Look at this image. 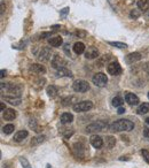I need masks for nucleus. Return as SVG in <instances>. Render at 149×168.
<instances>
[{"label": "nucleus", "mask_w": 149, "mask_h": 168, "mask_svg": "<svg viewBox=\"0 0 149 168\" xmlns=\"http://www.w3.org/2000/svg\"><path fill=\"white\" fill-rule=\"evenodd\" d=\"M123 103H124V100H123L122 97H115V98L112 99V105L115 106V107H121L123 105Z\"/></svg>", "instance_id": "28"}, {"label": "nucleus", "mask_w": 149, "mask_h": 168, "mask_svg": "<svg viewBox=\"0 0 149 168\" xmlns=\"http://www.w3.org/2000/svg\"><path fill=\"white\" fill-rule=\"evenodd\" d=\"M149 112V103H142L139 108H138V113L139 114H146Z\"/></svg>", "instance_id": "23"}, {"label": "nucleus", "mask_w": 149, "mask_h": 168, "mask_svg": "<svg viewBox=\"0 0 149 168\" xmlns=\"http://www.w3.org/2000/svg\"><path fill=\"white\" fill-rule=\"evenodd\" d=\"M28 135H29V132H28L27 130H20V131H17V132L14 135L13 140H15V142H21V140H23L24 138H27Z\"/></svg>", "instance_id": "17"}, {"label": "nucleus", "mask_w": 149, "mask_h": 168, "mask_svg": "<svg viewBox=\"0 0 149 168\" xmlns=\"http://www.w3.org/2000/svg\"><path fill=\"white\" fill-rule=\"evenodd\" d=\"M72 108L75 112H87L93 108V103L90 100H83L79 103H76L72 106Z\"/></svg>", "instance_id": "2"}, {"label": "nucleus", "mask_w": 149, "mask_h": 168, "mask_svg": "<svg viewBox=\"0 0 149 168\" xmlns=\"http://www.w3.org/2000/svg\"><path fill=\"white\" fill-rule=\"evenodd\" d=\"M73 121V115L70 114V113H63L61 115V123L62 125H68V123H71Z\"/></svg>", "instance_id": "19"}, {"label": "nucleus", "mask_w": 149, "mask_h": 168, "mask_svg": "<svg viewBox=\"0 0 149 168\" xmlns=\"http://www.w3.org/2000/svg\"><path fill=\"white\" fill-rule=\"evenodd\" d=\"M108 44L111 45V46L117 47V48H126L127 47V45L125 43H121V42H108Z\"/></svg>", "instance_id": "30"}, {"label": "nucleus", "mask_w": 149, "mask_h": 168, "mask_svg": "<svg viewBox=\"0 0 149 168\" xmlns=\"http://www.w3.org/2000/svg\"><path fill=\"white\" fill-rule=\"evenodd\" d=\"M56 76H57V77H72V73L69 69H67L66 67H63V68L57 69Z\"/></svg>", "instance_id": "16"}, {"label": "nucleus", "mask_w": 149, "mask_h": 168, "mask_svg": "<svg viewBox=\"0 0 149 168\" xmlns=\"http://www.w3.org/2000/svg\"><path fill=\"white\" fill-rule=\"evenodd\" d=\"M48 43H49V44H51V46H53V47H59V46H61V45H62L63 39H62V37H61V36H55V37L49 38V39H48Z\"/></svg>", "instance_id": "15"}, {"label": "nucleus", "mask_w": 149, "mask_h": 168, "mask_svg": "<svg viewBox=\"0 0 149 168\" xmlns=\"http://www.w3.org/2000/svg\"><path fill=\"white\" fill-rule=\"evenodd\" d=\"M107 69H108L109 74L112 75V76L119 75L122 73V67H121V65L118 62H111V63H109Z\"/></svg>", "instance_id": "7"}, {"label": "nucleus", "mask_w": 149, "mask_h": 168, "mask_svg": "<svg viewBox=\"0 0 149 168\" xmlns=\"http://www.w3.org/2000/svg\"><path fill=\"white\" fill-rule=\"evenodd\" d=\"M67 61L63 59V56H59V54H55L52 59V67L55 69H60V68H63L66 66Z\"/></svg>", "instance_id": "6"}, {"label": "nucleus", "mask_w": 149, "mask_h": 168, "mask_svg": "<svg viewBox=\"0 0 149 168\" xmlns=\"http://www.w3.org/2000/svg\"><path fill=\"white\" fill-rule=\"evenodd\" d=\"M106 128H107V123L106 122L96 121V122H93V123H91V125H88L86 127V132H88V134L99 132V131H103Z\"/></svg>", "instance_id": "3"}, {"label": "nucleus", "mask_w": 149, "mask_h": 168, "mask_svg": "<svg viewBox=\"0 0 149 168\" xmlns=\"http://www.w3.org/2000/svg\"><path fill=\"white\" fill-rule=\"evenodd\" d=\"M130 16H131L132 19H138V17L140 16V12H139L138 9H133V11H131Z\"/></svg>", "instance_id": "32"}, {"label": "nucleus", "mask_w": 149, "mask_h": 168, "mask_svg": "<svg viewBox=\"0 0 149 168\" xmlns=\"http://www.w3.org/2000/svg\"><path fill=\"white\" fill-rule=\"evenodd\" d=\"M148 98H149V93H148Z\"/></svg>", "instance_id": "41"}, {"label": "nucleus", "mask_w": 149, "mask_h": 168, "mask_svg": "<svg viewBox=\"0 0 149 168\" xmlns=\"http://www.w3.org/2000/svg\"><path fill=\"white\" fill-rule=\"evenodd\" d=\"M92 82H93V84L96 85V86L102 88V86H105V85L107 84L108 77H107V75L103 74V73H97V74H95L94 76L92 77Z\"/></svg>", "instance_id": "5"}, {"label": "nucleus", "mask_w": 149, "mask_h": 168, "mask_svg": "<svg viewBox=\"0 0 149 168\" xmlns=\"http://www.w3.org/2000/svg\"><path fill=\"white\" fill-rule=\"evenodd\" d=\"M115 144H116V138L115 137H112V136H107L106 137V146L108 149H112L115 146Z\"/></svg>", "instance_id": "24"}, {"label": "nucleus", "mask_w": 149, "mask_h": 168, "mask_svg": "<svg viewBox=\"0 0 149 168\" xmlns=\"http://www.w3.org/2000/svg\"><path fill=\"white\" fill-rule=\"evenodd\" d=\"M46 91H47V95H48L49 98H54L56 96V93H57V88L54 86V85H49Z\"/></svg>", "instance_id": "22"}, {"label": "nucleus", "mask_w": 149, "mask_h": 168, "mask_svg": "<svg viewBox=\"0 0 149 168\" xmlns=\"http://www.w3.org/2000/svg\"><path fill=\"white\" fill-rule=\"evenodd\" d=\"M117 113H118V114H123V113H125V108H124V107H119V108H118V111H117Z\"/></svg>", "instance_id": "36"}, {"label": "nucleus", "mask_w": 149, "mask_h": 168, "mask_svg": "<svg viewBox=\"0 0 149 168\" xmlns=\"http://www.w3.org/2000/svg\"><path fill=\"white\" fill-rule=\"evenodd\" d=\"M4 13V1L1 2V14Z\"/></svg>", "instance_id": "39"}, {"label": "nucleus", "mask_w": 149, "mask_h": 168, "mask_svg": "<svg viewBox=\"0 0 149 168\" xmlns=\"http://www.w3.org/2000/svg\"><path fill=\"white\" fill-rule=\"evenodd\" d=\"M125 100L126 103H129L130 105H138L139 104V98L136 97L134 93H126L125 95Z\"/></svg>", "instance_id": "13"}, {"label": "nucleus", "mask_w": 149, "mask_h": 168, "mask_svg": "<svg viewBox=\"0 0 149 168\" xmlns=\"http://www.w3.org/2000/svg\"><path fill=\"white\" fill-rule=\"evenodd\" d=\"M146 123H147V125H148V126H149V117H148V119H147V120H146Z\"/></svg>", "instance_id": "40"}, {"label": "nucleus", "mask_w": 149, "mask_h": 168, "mask_svg": "<svg viewBox=\"0 0 149 168\" xmlns=\"http://www.w3.org/2000/svg\"><path fill=\"white\" fill-rule=\"evenodd\" d=\"M14 130H15V128H14L13 125H6L5 127H2V132L6 134V135L12 134Z\"/></svg>", "instance_id": "27"}, {"label": "nucleus", "mask_w": 149, "mask_h": 168, "mask_svg": "<svg viewBox=\"0 0 149 168\" xmlns=\"http://www.w3.org/2000/svg\"><path fill=\"white\" fill-rule=\"evenodd\" d=\"M110 131H131L134 129V123L130 120H125V119H121L118 121H115L111 126L109 127Z\"/></svg>", "instance_id": "1"}, {"label": "nucleus", "mask_w": 149, "mask_h": 168, "mask_svg": "<svg viewBox=\"0 0 149 168\" xmlns=\"http://www.w3.org/2000/svg\"><path fill=\"white\" fill-rule=\"evenodd\" d=\"M72 103H77V98L76 97H67V98H64L62 100V105L63 106H70V105H72Z\"/></svg>", "instance_id": "26"}, {"label": "nucleus", "mask_w": 149, "mask_h": 168, "mask_svg": "<svg viewBox=\"0 0 149 168\" xmlns=\"http://www.w3.org/2000/svg\"><path fill=\"white\" fill-rule=\"evenodd\" d=\"M68 13H69V7H66V8H63V9L61 11V16H66Z\"/></svg>", "instance_id": "35"}, {"label": "nucleus", "mask_w": 149, "mask_h": 168, "mask_svg": "<svg viewBox=\"0 0 149 168\" xmlns=\"http://www.w3.org/2000/svg\"><path fill=\"white\" fill-rule=\"evenodd\" d=\"M30 70H31L32 73H37V74H44V73L46 71L45 67L39 65V63H33V65L30 67Z\"/></svg>", "instance_id": "20"}, {"label": "nucleus", "mask_w": 149, "mask_h": 168, "mask_svg": "<svg viewBox=\"0 0 149 168\" xmlns=\"http://www.w3.org/2000/svg\"><path fill=\"white\" fill-rule=\"evenodd\" d=\"M72 89L76 92H86L90 90V84L84 80H77L72 84Z\"/></svg>", "instance_id": "4"}, {"label": "nucleus", "mask_w": 149, "mask_h": 168, "mask_svg": "<svg viewBox=\"0 0 149 168\" xmlns=\"http://www.w3.org/2000/svg\"><path fill=\"white\" fill-rule=\"evenodd\" d=\"M73 52L76 53V54H83L84 52H85V45H84V43L81 42H77L75 43V45H73Z\"/></svg>", "instance_id": "18"}, {"label": "nucleus", "mask_w": 149, "mask_h": 168, "mask_svg": "<svg viewBox=\"0 0 149 168\" xmlns=\"http://www.w3.org/2000/svg\"><path fill=\"white\" fill-rule=\"evenodd\" d=\"M90 142H91L92 146L95 147V149H100V147H102V145H103V140H102L100 136H97V135L91 136Z\"/></svg>", "instance_id": "9"}, {"label": "nucleus", "mask_w": 149, "mask_h": 168, "mask_svg": "<svg viewBox=\"0 0 149 168\" xmlns=\"http://www.w3.org/2000/svg\"><path fill=\"white\" fill-rule=\"evenodd\" d=\"M97 56H99V51H97L95 47H90V48H87V51L85 52V58H86V59L92 60V59H95V58H97Z\"/></svg>", "instance_id": "12"}, {"label": "nucleus", "mask_w": 149, "mask_h": 168, "mask_svg": "<svg viewBox=\"0 0 149 168\" xmlns=\"http://www.w3.org/2000/svg\"><path fill=\"white\" fill-rule=\"evenodd\" d=\"M138 8L141 11H147L149 8V0H139L138 1Z\"/></svg>", "instance_id": "21"}, {"label": "nucleus", "mask_w": 149, "mask_h": 168, "mask_svg": "<svg viewBox=\"0 0 149 168\" xmlns=\"http://www.w3.org/2000/svg\"><path fill=\"white\" fill-rule=\"evenodd\" d=\"M51 56H52L51 48L44 47V48H41L40 53H39V56H38V59H39L40 61H48V60L51 59Z\"/></svg>", "instance_id": "8"}, {"label": "nucleus", "mask_w": 149, "mask_h": 168, "mask_svg": "<svg viewBox=\"0 0 149 168\" xmlns=\"http://www.w3.org/2000/svg\"><path fill=\"white\" fill-rule=\"evenodd\" d=\"M5 76H6V71H5V70H1V78L5 77Z\"/></svg>", "instance_id": "38"}, {"label": "nucleus", "mask_w": 149, "mask_h": 168, "mask_svg": "<svg viewBox=\"0 0 149 168\" xmlns=\"http://www.w3.org/2000/svg\"><path fill=\"white\" fill-rule=\"evenodd\" d=\"M0 106H1V111L4 112V111L6 110V107H5V104H4V103H0Z\"/></svg>", "instance_id": "37"}, {"label": "nucleus", "mask_w": 149, "mask_h": 168, "mask_svg": "<svg viewBox=\"0 0 149 168\" xmlns=\"http://www.w3.org/2000/svg\"><path fill=\"white\" fill-rule=\"evenodd\" d=\"M44 140H45V136H42V135L37 136V137L32 138V140H31V145H38V144L42 143Z\"/></svg>", "instance_id": "29"}, {"label": "nucleus", "mask_w": 149, "mask_h": 168, "mask_svg": "<svg viewBox=\"0 0 149 168\" xmlns=\"http://www.w3.org/2000/svg\"><path fill=\"white\" fill-rule=\"evenodd\" d=\"M143 135H145L146 137H149V126L148 125L145 127V129H143Z\"/></svg>", "instance_id": "34"}, {"label": "nucleus", "mask_w": 149, "mask_h": 168, "mask_svg": "<svg viewBox=\"0 0 149 168\" xmlns=\"http://www.w3.org/2000/svg\"><path fill=\"white\" fill-rule=\"evenodd\" d=\"M5 100H7L9 104L12 105H20L21 103V98L20 97H11V96H6L5 97Z\"/></svg>", "instance_id": "25"}, {"label": "nucleus", "mask_w": 149, "mask_h": 168, "mask_svg": "<svg viewBox=\"0 0 149 168\" xmlns=\"http://www.w3.org/2000/svg\"><path fill=\"white\" fill-rule=\"evenodd\" d=\"M20 162L22 164L23 168H31L30 164H29V161H28V160L25 159V158H24V157H21V158H20Z\"/></svg>", "instance_id": "31"}, {"label": "nucleus", "mask_w": 149, "mask_h": 168, "mask_svg": "<svg viewBox=\"0 0 149 168\" xmlns=\"http://www.w3.org/2000/svg\"><path fill=\"white\" fill-rule=\"evenodd\" d=\"M84 145L81 144V143H75L73 144V152H75V154L77 155V157H79V158H81V157H84Z\"/></svg>", "instance_id": "14"}, {"label": "nucleus", "mask_w": 149, "mask_h": 168, "mask_svg": "<svg viewBox=\"0 0 149 168\" xmlns=\"http://www.w3.org/2000/svg\"><path fill=\"white\" fill-rule=\"evenodd\" d=\"M139 60H141V54H140L139 52L130 53V54H127L126 58H125V61H126L127 63H133V62H136V61H139Z\"/></svg>", "instance_id": "10"}, {"label": "nucleus", "mask_w": 149, "mask_h": 168, "mask_svg": "<svg viewBox=\"0 0 149 168\" xmlns=\"http://www.w3.org/2000/svg\"><path fill=\"white\" fill-rule=\"evenodd\" d=\"M2 117L6 120V121H12L16 117V112L14 111L13 108H8V110H5L2 113Z\"/></svg>", "instance_id": "11"}, {"label": "nucleus", "mask_w": 149, "mask_h": 168, "mask_svg": "<svg viewBox=\"0 0 149 168\" xmlns=\"http://www.w3.org/2000/svg\"><path fill=\"white\" fill-rule=\"evenodd\" d=\"M141 154H142V158L149 164V152L148 151H147V150H142V151H141Z\"/></svg>", "instance_id": "33"}]
</instances>
